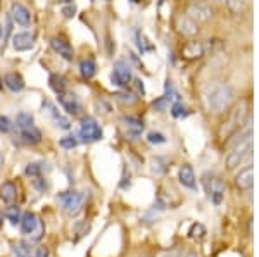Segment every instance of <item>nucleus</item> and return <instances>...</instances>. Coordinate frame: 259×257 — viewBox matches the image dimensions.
<instances>
[{
	"instance_id": "nucleus-8",
	"label": "nucleus",
	"mask_w": 259,
	"mask_h": 257,
	"mask_svg": "<svg viewBox=\"0 0 259 257\" xmlns=\"http://www.w3.org/2000/svg\"><path fill=\"white\" fill-rule=\"evenodd\" d=\"M177 30L182 33L183 36H189V38H192V36H195L199 33V26H197V23L190 18V16L183 14V16H178L177 18Z\"/></svg>"
},
{
	"instance_id": "nucleus-34",
	"label": "nucleus",
	"mask_w": 259,
	"mask_h": 257,
	"mask_svg": "<svg viewBox=\"0 0 259 257\" xmlns=\"http://www.w3.org/2000/svg\"><path fill=\"white\" fill-rule=\"evenodd\" d=\"M171 114H173L175 118H182V116H185V114H187V113H185V107H183L180 102L173 104V107H171Z\"/></svg>"
},
{
	"instance_id": "nucleus-1",
	"label": "nucleus",
	"mask_w": 259,
	"mask_h": 257,
	"mask_svg": "<svg viewBox=\"0 0 259 257\" xmlns=\"http://www.w3.org/2000/svg\"><path fill=\"white\" fill-rule=\"evenodd\" d=\"M252 152V130L245 128L242 133L233 140V148L227 157V168L235 169L244 163V159Z\"/></svg>"
},
{
	"instance_id": "nucleus-33",
	"label": "nucleus",
	"mask_w": 259,
	"mask_h": 257,
	"mask_svg": "<svg viewBox=\"0 0 259 257\" xmlns=\"http://www.w3.org/2000/svg\"><path fill=\"white\" fill-rule=\"evenodd\" d=\"M137 45H139V50L144 54V52H147V50H150V47L147 45V40L144 38V36L140 35V31H137Z\"/></svg>"
},
{
	"instance_id": "nucleus-37",
	"label": "nucleus",
	"mask_w": 259,
	"mask_h": 257,
	"mask_svg": "<svg viewBox=\"0 0 259 257\" xmlns=\"http://www.w3.org/2000/svg\"><path fill=\"white\" fill-rule=\"evenodd\" d=\"M33 185H35V188L41 190V192H45V190H47V181H45L41 176H35V180H33Z\"/></svg>"
},
{
	"instance_id": "nucleus-24",
	"label": "nucleus",
	"mask_w": 259,
	"mask_h": 257,
	"mask_svg": "<svg viewBox=\"0 0 259 257\" xmlns=\"http://www.w3.org/2000/svg\"><path fill=\"white\" fill-rule=\"evenodd\" d=\"M47 107H49V113L52 114V118H54V121H56L57 126L62 128V130H69V128H71L69 119H66L64 116H61L59 113H57V111H56V107H54L52 104H47Z\"/></svg>"
},
{
	"instance_id": "nucleus-18",
	"label": "nucleus",
	"mask_w": 259,
	"mask_h": 257,
	"mask_svg": "<svg viewBox=\"0 0 259 257\" xmlns=\"http://www.w3.org/2000/svg\"><path fill=\"white\" fill-rule=\"evenodd\" d=\"M183 56L187 59H197V57L204 56V45L200 41H189L183 47Z\"/></svg>"
},
{
	"instance_id": "nucleus-13",
	"label": "nucleus",
	"mask_w": 259,
	"mask_h": 257,
	"mask_svg": "<svg viewBox=\"0 0 259 257\" xmlns=\"http://www.w3.org/2000/svg\"><path fill=\"white\" fill-rule=\"evenodd\" d=\"M187 16H190V18L197 23V21H209L212 12L206 4H192L189 7V14Z\"/></svg>"
},
{
	"instance_id": "nucleus-22",
	"label": "nucleus",
	"mask_w": 259,
	"mask_h": 257,
	"mask_svg": "<svg viewBox=\"0 0 259 257\" xmlns=\"http://www.w3.org/2000/svg\"><path fill=\"white\" fill-rule=\"evenodd\" d=\"M12 254L14 257H31V245L24 240L12 243Z\"/></svg>"
},
{
	"instance_id": "nucleus-40",
	"label": "nucleus",
	"mask_w": 259,
	"mask_h": 257,
	"mask_svg": "<svg viewBox=\"0 0 259 257\" xmlns=\"http://www.w3.org/2000/svg\"><path fill=\"white\" fill-rule=\"evenodd\" d=\"M74 12H76V9H74V7H64V9H62V14H64L66 18H73Z\"/></svg>"
},
{
	"instance_id": "nucleus-28",
	"label": "nucleus",
	"mask_w": 259,
	"mask_h": 257,
	"mask_svg": "<svg viewBox=\"0 0 259 257\" xmlns=\"http://www.w3.org/2000/svg\"><path fill=\"white\" fill-rule=\"evenodd\" d=\"M189 235H190V238H194V240H202L206 237V228L202 225H199V223H195V225H192Z\"/></svg>"
},
{
	"instance_id": "nucleus-19",
	"label": "nucleus",
	"mask_w": 259,
	"mask_h": 257,
	"mask_svg": "<svg viewBox=\"0 0 259 257\" xmlns=\"http://www.w3.org/2000/svg\"><path fill=\"white\" fill-rule=\"evenodd\" d=\"M19 223H21V230H23V233L31 235L33 231H35L36 225H38V218H36L33 213H24Z\"/></svg>"
},
{
	"instance_id": "nucleus-12",
	"label": "nucleus",
	"mask_w": 259,
	"mask_h": 257,
	"mask_svg": "<svg viewBox=\"0 0 259 257\" xmlns=\"http://www.w3.org/2000/svg\"><path fill=\"white\" fill-rule=\"evenodd\" d=\"M33 45H35V36L30 35V33H18V35H14V38H12V47L19 52L30 50Z\"/></svg>"
},
{
	"instance_id": "nucleus-32",
	"label": "nucleus",
	"mask_w": 259,
	"mask_h": 257,
	"mask_svg": "<svg viewBox=\"0 0 259 257\" xmlns=\"http://www.w3.org/2000/svg\"><path fill=\"white\" fill-rule=\"evenodd\" d=\"M12 130V123L9 118L6 116H0V133H9Z\"/></svg>"
},
{
	"instance_id": "nucleus-45",
	"label": "nucleus",
	"mask_w": 259,
	"mask_h": 257,
	"mask_svg": "<svg viewBox=\"0 0 259 257\" xmlns=\"http://www.w3.org/2000/svg\"><path fill=\"white\" fill-rule=\"evenodd\" d=\"M0 88H2V81H0Z\"/></svg>"
},
{
	"instance_id": "nucleus-17",
	"label": "nucleus",
	"mask_w": 259,
	"mask_h": 257,
	"mask_svg": "<svg viewBox=\"0 0 259 257\" xmlns=\"http://www.w3.org/2000/svg\"><path fill=\"white\" fill-rule=\"evenodd\" d=\"M4 83H6V86L11 90V92H21V90L24 88V80L21 78V74L18 73H9L6 74V78H4Z\"/></svg>"
},
{
	"instance_id": "nucleus-5",
	"label": "nucleus",
	"mask_w": 259,
	"mask_h": 257,
	"mask_svg": "<svg viewBox=\"0 0 259 257\" xmlns=\"http://www.w3.org/2000/svg\"><path fill=\"white\" fill-rule=\"evenodd\" d=\"M204 188H206L207 195L211 197L212 204L220 205L221 200H223V195H225V186L223 183L218 180V178H212L209 175H204Z\"/></svg>"
},
{
	"instance_id": "nucleus-14",
	"label": "nucleus",
	"mask_w": 259,
	"mask_h": 257,
	"mask_svg": "<svg viewBox=\"0 0 259 257\" xmlns=\"http://www.w3.org/2000/svg\"><path fill=\"white\" fill-rule=\"evenodd\" d=\"M178 178H180V183L183 186H187V188L195 190V186H197V183H195V173H194V169H192V166L189 164L180 168Z\"/></svg>"
},
{
	"instance_id": "nucleus-35",
	"label": "nucleus",
	"mask_w": 259,
	"mask_h": 257,
	"mask_svg": "<svg viewBox=\"0 0 259 257\" xmlns=\"http://www.w3.org/2000/svg\"><path fill=\"white\" fill-rule=\"evenodd\" d=\"M40 173H41V168H40V164H28V168H26V175L28 176H40Z\"/></svg>"
},
{
	"instance_id": "nucleus-23",
	"label": "nucleus",
	"mask_w": 259,
	"mask_h": 257,
	"mask_svg": "<svg viewBox=\"0 0 259 257\" xmlns=\"http://www.w3.org/2000/svg\"><path fill=\"white\" fill-rule=\"evenodd\" d=\"M124 124L128 126V135L130 136H137V135H140V131L144 130V123L140 121V119H135V118H123L121 119Z\"/></svg>"
},
{
	"instance_id": "nucleus-10",
	"label": "nucleus",
	"mask_w": 259,
	"mask_h": 257,
	"mask_svg": "<svg viewBox=\"0 0 259 257\" xmlns=\"http://www.w3.org/2000/svg\"><path fill=\"white\" fill-rule=\"evenodd\" d=\"M59 102H61V106L64 107L66 111H68L69 114H73V116H76V114H80V111H81V104L78 102V98L74 97L73 93H59Z\"/></svg>"
},
{
	"instance_id": "nucleus-15",
	"label": "nucleus",
	"mask_w": 259,
	"mask_h": 257,
	"mask_svg": "<svg viewBox=\"0 0 259 257\" xmlns=\"http://www.w3.org/2000/svg\"><path fill=\"white\" fill-rule=\"evenodd\" d=\"M254 183V173H252V166H247L244 168L239 175L235 176V185L239 186L240 190H249Z\"/></svg>"
},
{
	"instance_id": "nucleus-36",
	"label": "nucleus",
	"mask_w": 259,
	"mask_h": 257,
	"mask_svg": "<svg viewBox=\"0 0 259 257\" xmlns=\"http://www.w3.org/2000/svg\"><path fill=\"white\" fill-rule=\"evenodd\" d=\"M149 142L159 145V143H164L166 138H164V135H161V133H149Z\"/></svg>"
},
{
	"instance_id": "nucleus-11",
	"label": "nucleus",
	"mask_w": 259,
	"mask_h": 257,
	"mask_svg": "<svg viewBox=\"0 0 259 257\" xmlns=\"http://www.w3.org/2000/svg\"><path fill=\"white\" fill-rule=\"evenodd\" d=\"M50 47H52L54 50L59 54L61 57H64L66 61H73L74 50H73V47H71V45L66 40H62V38H52V40H50Z\"/></svg>"
},
{
	"instance_id": "nucleus-6",
	"label": "nucleus",
	"mask_w": 259,
	"mask_h": 257,
	"mask_svg": "<svg viewBox=\"0 0 259 257\" xmlns=\"http://www.w3.org/2000/svg\"><path fill=\"white\" fill-rule=\"evenodd\" d=\"M245 116H247V106H245V104L242 102L240 106L237 107V109L232 113V116H230L227 126H225L223 130H221V135L227 136V135H230V133H233L235 130H239V128H240L242 124H244V121H245Z\"/></svg>"
},
{
	"instance_id": "nucleus-4",
	"label": "nucleus",
	"mask_w": 259,
	"mask_h": 257,
	"mask_svg": "<svg viewBox=\"0 0 259 257\" xmlns=\"http://www.w3.org/2000/svg\"><path fill=\"white\" fill-rule=\"evenodd\" d=\"M80 138L83 142L87 143H92V142H99L102 138V130L97 124L94 118H85L81 121V126H80Z\"/></svg>"
},
{
	"instance_id": "nucleus-27",
	"label": "nucleus",
	"mask_w": 259,
	"mask_h": 257,
	"mask_svg": "<svg viewBox=\"0 0 259 257\" xmlns=\"http://www.w3.org/2000/svg\"><path fill=\"white\" fill-rule=\"evenodd\" d=\"M220 2L225 4V6H227L232 12H235V14L245 9V2H244V0H220Z\"/></svg>"
},
{
	"instance_id": "nucleus-21",
	"label": "nucleus",
	"mask_w": 259,
	"mask_h": 257,
	"mask_svg": "<svg viewBox=\"0 0 259 257\" xmlns=\"http://www.w3.org/2000/svg\"><path fill=\"white\" fill-rule=\"evenodd\" d=\"M21 136L24 138V142H28V143H40V140H41V133L38 130L35 128V124L30 128H24V130H21Z\"/></svg>"
},
{
	"instance_id": "nucleus-42",
	"label": "nucleus",
	"mask_w": 259,
	"mask_h": 257,
	"mask_svg": "<svg viewBox=\"0 0 259 257\" xmlns=\"http://www.w3.org/2000/svg\"><path fill=\"white\" fill-rule=\"evenodd\" d=\"M133 83H135V88H137V92H139V93H142V95H144V93H145V88H144V83H142L140 80H135V81H133Z\"/></svg>"
},
{
	"instance_id": "nucleus-29",
	"label": "nucleus",
	"mask_w": 259,
	"mask_h": 257,
	"mask_svg": "<svg viewBox=\"0 0 259 257\" xmlns=\"http://www.w3.org/2000/svg\"><path fill=\"white\" fill-rule=\"evenodd\" d=\"M18 126H19V130H24V128L33 126V116L26 114V113L18 114Z\"/></svg>"
},
{
	"instance_id": "nucleus-20",
	"label": "nucleus",
	"mask_w": 259,
	"mask_h": 257,
	"mask_svg": "<svg viewBox=\"0 0 259 257\" xmlns=\"http://www.w3.org/2000/svg\"><path fill=\"white\" fill-rule=\"evenodd\" d=\"M95 71H97V66H95V61L94 59H83L80 62V74L87 80L95 76Z\"/></svg>"
},
{
	"instance_id": "nucleus-39",
	"label": "nucleus",
	"mask_w": 259,
	"mask_h": 257,
	"mask_svg": "<svg viewBox=\"0 0 259 257\" xmlns=\"http://www.w3.org/2000/svg\"><path fill=\"white\" fill-rule=\"evenodd\" d=\"M41 233H44V225H41V221H38V225H36L35 231L31 233V235H35V237H33V240H35V242H38V240L41 238Z\"/></svg>"
},
{
	"instance_id": "nucleus-38",
	"label": "nucleus",
	"mask_w": 259,
	"mask_h": 257,
	"mask_svg": "<svg viewBox=\"0 0 259 257\" xmlns=\"http://www.w3.org/2000/svg\"><path fill=\"white\" fill-rule=\"evenodd\" d=\"M166 107H168V98L166 97H161L159 100L154 102V109L156 111H166Z\"/></svg>"
},
{
	"instance_id": "nucleus-2",
	"label": "nucleus",
	"mask_w": 259,
	"mask_h": 257,
	"mask_svg": "<svg viewBox=\"0 0 259 257\" xmlns=\"http://www.w3.org/2000/svg\"><path fill=\"white\" fill-rule=\"evenodd\" d=\"M232 100H233V90L230 88L228 85H225V83L214 85L206 95L207 107H209V111L214 114L225 113V111L230 107Z\"/></svg>"
},
{
	"instance_id": "nucleus-41",
	"label": "nucleus",
	"mask_w": 259,
	"mask_h": 257,
	"mask_svg": "<svg viewBox=\"0 0 259 257\" xmlns=\"http://www.w3.org/2000/svg\"><path fill=\"white\" fill-rule=\"evenodd\" d=\"M35 257H49V250L45 247H40V248H36V254Z\"/></svg>"
},
{
	"instance_id": "nucleus-31",
	"label": "nucleus",
	"mask_w": 259,
	"mask_h": 257,
	"mask_svg": "<svg viewBox=\"0 0 259 257\" xmlns=\"http://www.w3.org/2000/svg\"><path fill=\"white\" fill-rule=\"evenodd\" d=\"M59 145L62 148H74L78 145V140L74 138V136H62V138L59 140Z\"/></svg>"
},
{
	"instance_id": "nucleus-47",
	"label": "nucleus",
	"mask_w": 259,
	"mask_h": 257,
	"mask_svg": "<svg viewBox=\"0 0 259 257\" xmlns=\"http://www.w3.org/2000/svg\"><path fill=\"white\" fill-rule=\"evenodd\" d=\"M132 2H137V0H132Z\"/></svg>"
},
{
	"instance_id": "nucleus-43",
	"label": "nucleus",
	"mask_w": 259,
	"mask_h": 257,
	"mask_svg": "<svg viewBox=\"0 0 259 257\" xmlns=\"http://www.w3.org/2000/svg\"><path fill=\"white\" fill-rule=\"evenodd\" d=\"M171 257H197V255L192 254V252H189V254H175V255H171Z\"/></svg>"
},
{
	"instance_id": "nucleus-26",
	"label": "nucleus",
	"mask_w": 259,
	"mask_h": 257,
	"mask_svg": "<svg viewBox=\"0 0 259 257\" xmlns=\"http://www.w3.org/2000/svg\"><path fill=\"white\" fill-rule=\"evenodd\" d=\"M116 100L124 104V106H133V104H137V100H139V97L132 92H123V93L116 95Z\"/></svg>"
},
{
	"instance_id": "nucleus-44",
	"label": "nucleus",
	"mask_w": 259,
	"mask_h": 257,
	"mask_svg": "<svg viewBox=\"0 0 259 257\" xmlns=\"http://www.w3.org/2000/svg\"><path fill=\"white\" fill-rule=\"evenodd\" d=\"M57 2H61V4H68V2H71V0H57Z\"/></svg>"
},
{
	"instance_id": "nucleus-46",
	"label": "nucleus",
	"mask_w": 259,
	"mask_h": 257,
	"mask_svg": "<svg viewBox=\"0 0 259 257\" xmlns=\"http://www.w3.org/2000/svg\"><path fill=\"white\" fill-rule=\"evenodd\" d=\"M0 219H2V214H0Z\"/></svg>"
},
{
	"instance_id": "nucleus-3",
	"label": "nucleus",
	"mask_w": 259,
	"mask_h": 257,
	"mask_svg": "<svg viewBox=\"0 0 259 257\" xmlns=\"http://www.w3.org/2000/svg\"><path fill=\"white\" fill-rule=\"evenodd\" d=\"M59 202L68 216H76L85 204V195L80 192H64L59 195Z\"/></svg>"
},
{
	"instance_id": "nucleus-25",
	"label": "nucleus",
	"mask_w": 259,
	"mask_h": 257,
	"mask_svg": "<svg viewBox=\"0 0 259 257\" xmlns=\"http://www.w3.org/2000/svg\"><path fill=\"white\" fill-rule=\"evenodd\" d=\"M49 83H50V88H52L57 95L66 92V80L62 76H59V74H52Z\"/></svg>"
},
{
	"instance_id": "nucleus-7",
	"label": "nucleus",
	"mask_w": 259,
	"mask_h": 257,
	"mask_svg": "<svg viewBox=\"0 0 259 257\" xmlns=\"http://www.w3.org/2000/svg\"><path fill=\"white\" fill-rule=\"evenodd\" d=\"M111 80L116 86H126L128 83L132 81V69H130V66L126 62H123V61L116 62L114 71L111 74Z\"/></svg>"
},
{
	"instance_id": "nucleus-16",
	"label": "nucleus",
	"mask_w": 259,
	"mask_h": 257,
	"mask_svg": "<svg viewBox=\"0 0 259 257\" xmlns=\"http://www.w3.org/2000/svg\"><path fill=\"white\" fill-rule=\"evenodd\" d=\"M16 197H18V188L12 181H7L0 186V198H2L6 204H14Z\"/></svg>"
},
{
	"instance_id": "nucleus-9",
	"label": "nucleus",
	"mask_w": 259,
	"mask_h": 257,
	"mask_svg": "<svg viewBox=\"0 0 259 257\" xmlns=\"http://www.w3.org/2000/svg\"><path fill=\"white\" fill-rule=\"evenodd\" d=\"M11 18L14 23H18L19 26H28V24H30V19H31L30 11H28L24 6H21V4H12Z\"/></svg>"
},
{
	"instance_id": "nucleus-30",
	"label": "nucleus",
	"mask_w": 259,
	"mask_h": 257,
	"mask_svg": "<svg viewBox=\"0 0 259 257\" xmlns=\"http://www.w3.org/2000/svg\"><path fill=\"white\" fill-rule=\"evenodd\" d=\"M4 216L9 219L11 225H18V223L21 221V218H19V209H18V207H11V209H7L6 213H4Z\"/></svg>"
}]
</instances>
